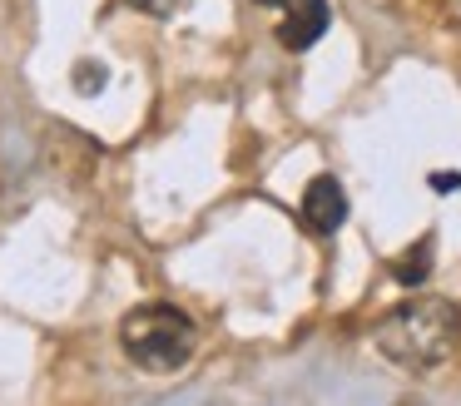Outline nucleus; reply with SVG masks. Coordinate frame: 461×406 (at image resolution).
Here are the masks:
<instances>
[{
  "instance_id": "39448f33",
  "label": "nucleus",
  "mask_w": 461,
  "mask_h": 406,
  "mask_svg": "<svg viewBox=\"0 0 461 406\" xmlns=\"http://www.w3.org/2000/svg\"><path fill=\"white\" fill-rule=\"evenodd\" d=\"M431 253H437V238H421V243H411L407 253H402V263L392 267V277H397L402 287H421L427 283V273H431Z\"/></svg>"
},
{
  "instance_id": "20e7f679",
  "label": "nucleus",
  "mask_w": 461,
  "mask_h": 406,
  "mask_svg": "<svg viewBox=\"0 0 461 406\" xmlns=\"http://www.w3.org/2000/svg\"><path fill=\"white\" fill-rule=\"evenodd\" d=\"M328 20H332L328 0H288V15L278 20V45L293 50V55L308 50V45H318L322 30H328Z\"/></svg>"
},
{
  "instance_id": "0eeeda50",
  "label": "nucleus",
  "mask_w": 461,
  "mask_h": 406,
  "mask_svg": "<svg viewBox=\"0 0 461 406\" xmlns=\"http://www.w3.org/2000/svg\"><path fill=\"white\" fill-rule=\"evenodd\" d=\"M75 85H80V89H100L104 85V69L100 65H80V69H75Z\"/></svg>"
},
{
  "instance_id": "f257e3e1",
  "label": "nucleus",
  "mask_w": 461,
  "mask_h": 406,
  "mask_svg": "<svg viewBox=\"0 0 461 406\" xmlns=\"http://www.w3.org/2000/svg\"><path fill=\"white\" fill-rule=\"evenodd\" d=\"M377 352L407 372H431L441 366L461 342V307L451 297H407L392 307L372 332Z\"/></svg>"
},
{
  "instance_id": "1a4fd4ad",
  "label": "nucleus",
  "mask_w": 461,
  "mask_h": 406,
  "mask_svg": "<svg viewBox=\"0 0 461 406\" xmlns=\"http://www.w3.org/2000/svg\"><path fill=\"white\" fill-rule=\"evenodd\" d=\"M258 5H288V0H258Z\"/></svg>"
},
{
  "instance_id": "423d86ee",
  "label": "nucleus",
  "mask_w": 461,
  "mask_h": 406,
  "mask_svg": "<svg viewBox=\"0 0 461 406\" xmlns=\"http://www.w3.org/2000/svg\"><path fill=\"white\" fill-rule=\"evenodd\" d=\"M134 10H144V15H154V20H164V15H174V5L179 0H130Z\"/></svg>"
},
{
  "instance_id": "f03ea898",
  "label": "nucleus",
  "mask_w": 461,
  "mask_h": 406,
  "mask_svg": "<svg viewBox=\"0 0 461 406\" xmlns=\"http://www.w3.org/2000/svg\"><path fill=\"white\" fill-rule=\"evenodd\" d=\"M120 347L144 372H179L199 347V327L174 302H140L120 322Z\"/></svg>"
},
{
  "instance_id": "7ed1b4c3",
  "label": "nucleus",
  "mask_w": 461,
  "mask_h": 406,
  "mask_svg": "<svg viewBox=\"0 0 461 406\" xmlns=\"http://www.w3.org/2000/svg\"><path fill=\"white\" fill-rule=\"evenodd\" d=\"M298 223L308 228L312 238H332L342 223H348V194L332 174H318L298 198Z\"/></svg>"
},
{
  "instance_id": "6e6552de",
  "label": "nucleus",
  "mask_w": 461,
  "mask_h": 406,
  "mask_svg": "<svg viewBox=\"0 0 461 406\" xmlns=\"http://www.w3.org/2000/svg\"><path fill=\"white\" fill-rule=\"evenodd\" d=\"M431 188H437V194H456L461 174H431Z\"/></svg>"
}]
</instances>
